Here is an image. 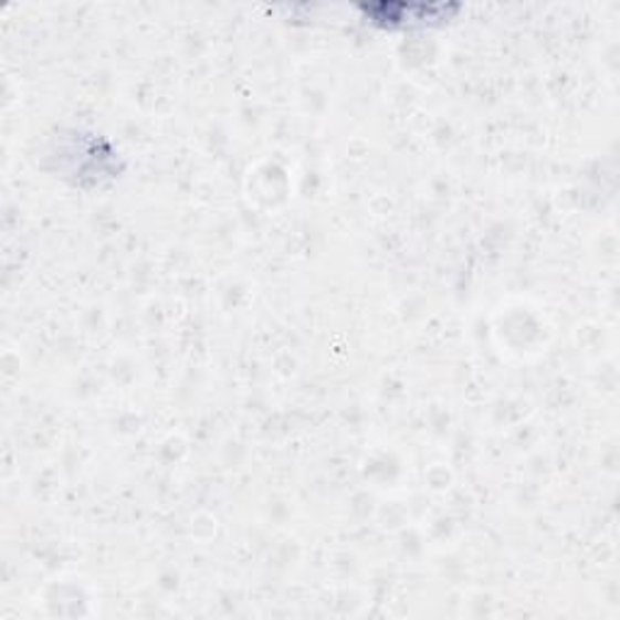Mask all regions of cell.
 Segmentation results:
<instances>
[{
	"label": "cell",
	"mask_w": 620,
	"mask_h": 620,
	"mask_svg": "<svg viewBox=\"0 0 620 620\" xmlns=\"http://www.w3.org/2000/svg\"><path fill=\"white\" fill-rule=\"evenodd\" d=\"M459 8L451 6H422V3H396V6H371L366 8L369 18L374 22H381L388 28L393 24H429L432 20H449V12H455Z\"/></svg>",
	"instance_id": "obj_1"
}]
</instances>
